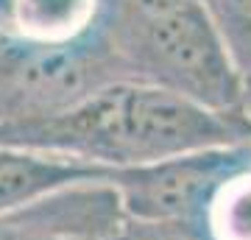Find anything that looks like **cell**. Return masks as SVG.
<instances>
[{
	"label": "cell",
	"instance_id": "1",
	"mask_svg": "<svg viewBox=\"0 0 251 240\" xmlns=\"http://www.w3.org/2000/svg\"><path fill=\"white\" fill-rule=\"evenodd\" d=\"M234 142L246 134L232 117L137 81H115L53 115L0 123V145L67 154L109 170Z\"/></svg>",
	"mask_w": 251,
	"mask_h": 240
},
{
	"label": "cell",
	"instance_id": "2",
	"mask_svg": "<svg viewBox=\"0 0 251 240\" xmlns=\"http://www.w3.org/2000/svg\"><path fill=\"white\" fill-rule=\"evenodd\" d=\"M100 28L126 81L168 89L234 120L240 73L201 3L162 17H134L103 6Z\"/></svg>",
	"mask_w": 251,
	"mask_h": 240
},
{
	"label": "cell",
	"instance_id": "3",
	"mask_svg": "<svg viewBox=\"0 0 251 240\" xmlns=\"http://www.w3.org/2000/svg\"><path fill=\"white\" fill-rule=\"evenodd\" d=\"M251 157V140L190 151L168 160L117 168L109 185L117 190L126 218L198 223L215 187Z\"/></svg>",
	"mask_w": 251,
	"mask_h": 240
},
{
	"label": "cell",
	"instance_id": "4",
	"mask_svg": "<svg viewBox=\"0 0 251 240\" xmlns=\"http://www.w3.org/2000/svg\"><path fill=\"white\" fill-rule=\"evenodd\" d=\"M109 176V168L84 162L78 157L23 145H0V215L31 207L56 190L81 182H100Z\"/></svg>",
	"mask_w": 251,
	"mask_h": 240
},
{
	"label": "cell",
	"instance_id": "5",
	"mask_svg": "<svg viewBox=\"0 0 251 240\" xmlns=\"http://www.w3.org/2000/svg\"><path fill=\"white\" fill-rule=\"evenodd\" d=\"M103 0H3L0 28L34 48L67 45L100 23Z\"/></svg>",
	"mask_w": 251,
	"mask_h": 240
},
{
	"label": "cell",
	"instance_id": "6",
	"mask_svg": "<svg viewBox=\"0 0 251 240\" xmlns=\"http://www.w3.org/2000/svg\"><path fill=\"white\" fill-rule=\"evenodd\" d=\"M198 226L204 240H251V157L215 187Z\"/></svg>",
	"mask_w": 251,
	"mask_h": 240
},
{
	"label": "cell",
	"instance_id": "7",
	"mask_svg": "<svg viewBox=\"0 0 251 240\" xmlns=\"http://www.w3.org/2000/svg\"><path fill=\"white\" fill-rule=\"evenodd\" d=\"M234 70L251 73V0H201Z\"/></svg>",
	"mask_w": 251,
	"mask_h": 240
},
{
	"label": "cell",
	"instance_id": "8",
	"mask_svg": "<svg viewBox=\"0 0 251 240\" xmlns=\"http://www.w3.org/2000/svg\"><path fill=\"white\" fill-rule=\"evenodd\" d=\"M109 240H204L198 223L190 221H137L126 218Z\"/></svg>",
	"mask_w": 251,
	"mask_h": 240
},
{
	"label": "cell",
	"instance_id": "9",
	"mask_svg": "<svg viewBox=\"0 0 251 240\" xmlns=\"http://www.w3.org/2000/svg\"><path fill=\"white\" fill-rule=\"evenodd\" d=\"M31 51H34V45L23 42L11 31L0 28V92L11 84V79L20 73V67H23V62L28 59Z\"/></svg>",
	"mask_w": 251,
	"mask_h": 240
},
{
	"label": "cell",
	"instance_id": "10",
	"mask_svg": "<svg viewBox=\"0 0 251 240\" xmlns=\"http://www.w3.org/2000/svg\"><path fill=\"white\" fill-rule=\"evenodd\" d=\"M193 3H201V0H103L106 9L134 14V17H162V14L179 11Z\"/></svg>",
	"mask_w": 251,
	"mask_h": 240
},
{
	"label": "cell",
	"instance_id": "11",
	"mask_svg": "<svg viewBox=\"0 0 251 240\" xmlns=\"http://www.w3.org/2000/svg\"><path fill=\"white\" fill-rule=\"evenodd\" d=\"M0 240H62V238L45 235V232L23 223L14 215H0Z\"/></svg>",
	"mask_w": 251,
	"mask_h": 240
},
{
	"label": "cell",
	"instance_id": "12",
	"mask_svg": "<svg viewBox=\"0 0 251 240\" xmlns=\"http://www.w3.org/2000/svg\"><path fill=\"white\" fill-rule=\"evenodd\" d=\"M234 123L240 126L246 140H251V73L240 79V101H237V112H234Z\"/></svg>",
	"mask_w": 251,
	"mask_h": 240
}]
</instances>
